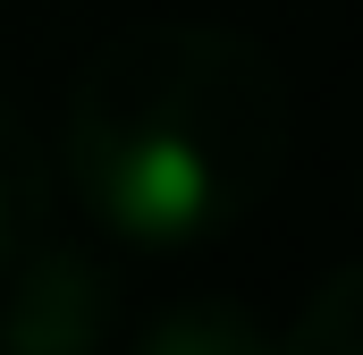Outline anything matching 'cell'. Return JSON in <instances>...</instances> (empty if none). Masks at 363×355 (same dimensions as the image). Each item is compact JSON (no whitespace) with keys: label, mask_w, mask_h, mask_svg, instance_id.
I'll return each mask as SVG.
<instances>
[{"label":"cell","mask_w":363,"mask_h":355,"mask_svg":"<svg viewBox=\"0 0 363 355\" xmlns=\"http://www.w3.org/2000/svg\"><path fill=\"white\" fill-rule=\"evenodd\" d=\"M287 77L228 26H127L85 60L60 170L110 246L186 254L237 229L287 161Z\"/></svg>","instance_id":"6da1fadb"},{"label":"cell","mask_w":363,"mask_h":355,"mask_svg":"<svg viewBox=\"0 0 363 355\" xmlns=\"http://www.w3.org/2000/svg\"><path fill=\"white\" fill-rule=\"evenodd\" d=\"M127 355H279V339L237 296H178L127 339Z\"/></svg>","instance_id":"3957f363"},{"label":"cell","mask_w":363,"mask_h":355,"mask_svg":"<svg viewBox=\"0 0 363 355\" xmlns=\"http://www.w3.org/2000/svg\"><path fill=\"white\" fill-rule=\"evenodd\" d=\"M118 347V279L68 237H34L0 279V355H110Z\"/></svg>","instance_id":"7a4b0ae2"},{"label":"cell","mask_w":363,"mask_h":355,"mask_svg":"<svg viewBox=\"0 0 363 355\" xmlns=\"http://www.w3.org/2000/svg\"><path fill=\"white\" fill-rule=\"evenodd\" d=\"M279 355H363V263L330 271V279L304 296V313L287 322Z\"/></svg>","instance_id":"5b68a950"},{"label":"cell","mask_w":363,"mask_h":355,"mask_svg":"<svg viewBox=\"0 0 363 355\" xmlns=\"http://www.w3.org/2000/svg\"><path fill=\"white\" fill-rule=\"evenodd\" d=\"M43 212H51V161L34 144V127L0 102V263L43 237Z\"/></svg>","instance_id":"277c9868"}]
</instances>
